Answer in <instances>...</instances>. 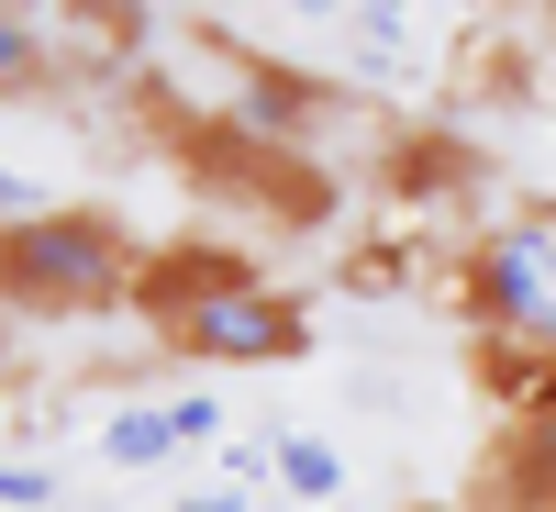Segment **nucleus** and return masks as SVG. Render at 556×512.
<instances>
[{
	"instance_id": "nucleus-6",
	"label": "nucleus",
	"mask_w": 556,
	"mask_h": 512,
	"mask_svg": "<svg viewBox=\"0 0 556 512\" xmlns=\"http://www.w3.org/2000/svg\"><path fill=\"white\" fill-rule=\"evenodd\" d=\"M101 457H112V469H167V457H178V435H167V401H134V412H112V424H101Z\"/></svg>"
},
{
	"instance_id": "nucleus-9",
	"label": "nucleus",
	"mask_w": 556,
	"mask_h": 512,
	"mask_svg": "<svg viewBox=\"0 0 556 512\" xmlns=\"http://www.w3.org/2000/svg\"><path fill=\"white\" fill-rule=\"evenodd\" d=\"M401 23H412V0H356V57L401 67Z\"/></svg>"
},
{
	"instance_id": "nucleus-8",
	"label": "nucleus",
	"mask_w": 556,
	"mask_h": 512,
	"mask_svg": "<svg viewBox=\"0 0 556 512\" xmlns=\"http://www.w3.org/2000/svg\"><path fill=\"white\" fill-rule=\"evenodd\" d=\"M456 178H468V157H456L445 134H412V146L390 157V190H456Z\"/></svg>"
},
{
	"instance_id": "nucleus-13",
	"label": "nucleus",
	"mask_w": 556,
	"mask_h": 512,
	"mask_svg": "<svg viewBox=\"0 0 556 512\" xmlns=\"http://www.w3.org/2000/svg\"><path fill=\"white\" fill-rule=\"evenodd\" d=\"M523 412L556 435V357H534V367H523Z\"/></svg>"
},
{
	"instance_id": "nucleus-16",
	"label": "nucleus",
	"mask_w": 556,
	"mask_h": 512,
	"mask_svg": "<svg viewBox=\"0 0 556 512\" xmlns=\"http://www.w3.org/2000/svg\"><path fill=\"white\" fill-rule=\"evenodd\" d=\"M290 12H301V23H345L356 0H290Z\"/></svg>"
},
{
	"instance_id": "nucleus-18",
	"label": "nucleus",
	"mask_w": 556,
	"mask_h": 512,
	"mask_svg": "<svg viewBox=\"0 0 556 512\" xmlns=\"http://www.w3.org/2000/svg\"><path fill=\"white\" fill-rule=\"evenodd\" d=\"M45 512H89V501H45Z\"/></svg>"
},
{
	"instance_id": "nucleus-7",
	"label": "nucleus",
	"mask_w": 556,
	"mask_h": 512,
	"mask_svg": "<svg viewBox=\"0 0 556 512\" xmlns=\"http://www.w3.org/2000/svg\"><path fill=\"white\" fill-rule=\"evenodd\" d=\"M278 490H290V501H334L345 490V457L323 435H278Z\"/></svg>"
},
{
	"instance_id": "nucleus-10",
	"label": "nucleus",
	"mask_w": 556,
	"mask_h": 512,
	"mask_svg": "<svg viewBox=\"0 0 556 512\" xmlns=\"http://www.w3.org/2000/svg\"><path fill=\"white\" fill-rule=\"evenodd\" d=\"M223 424H235V412H223L212 390H178V401H167V435H178V446H223Z\"/></svg>"
},
{
	"instance_id": "nucleus-5",
	"label": "nucleus",
	"mask_w": 556,
	"mask_h": 512,
	"mask_svg": "<svg viewBox=\"0 0 556 512\" xmlns=\"http://www.w3.org/2000/svg\"><path fill=\"white\" fill-rule=\"evenodd\" d=\"M56 78V45H45V12L34 0H0V101H34Z\"/></svg>"
},
{
	"instance_id": "nucleus-12",
	"label": "nucleus",
	"mask_w": 556,
	"mask_h": 512,
	"mask_svg": "<svg viewBox=\"0 0 556 512\" xmlns=\"http://www.w3.org/2000/svg\"><path fill=\"white\" fill-rule=\"evenodd\" d=\"M401 278H412V246H367L345 267V290H401Z\"/></svg>"
},
{
	"instance_id": "nucleus-4",
	"label": "nucleus",
	"mask_w": 556,
	"mask_h": 512,
	"mask_svg": "<svg viewBox=\"0 0 556 512\" xmlns=\"http://www.w3.org/2000/svg\"><path fill=\"white\" fill-rule=\"evenodd\" d=\"M323 112H334V89H323V78H290V67H235L223 134H235V146H301Z\"/></svg>"
},
{
	"instance_id": "nucleus-17",
	"label": "nucleus",
	"mask_w": 556,
	"mask_h": 512,
	"mask_svg": "<svg viewBox=\"0 0 556 512\" xmlns=\"http://www.w3.org/2000/svg\"><path fill=\"white\" fill-rule=\"evenodd\" d=\"M412 512H468V501H412Z\"/></svg>"
},
{
	"instance_id": "nucleus-14",
	"label": "nucleus",
	"mask_w": 556,
	"mask_h": 512,
	"mask_svg": "<svg viewBox=\"0 0 556 512\" xmlns=\"http://www.w3.org/2000/svg\"><path fill=\"white\" fill-rule=\"evenodd\" d=\"M45 201H56V190H34V178L0 167V223H23V212H45Z\"/></svg>"
},
{
	"instance_id": "nucleus-11",
	"label": "nucleus",
	"mask_w": 556,
	"mask_h": 512,
	"mask_svg": "<svg viewBox=\"0 0 556 512\" xmlns=\"http://www.w3.org/2000/svg\"><path fill=\"white\" fill-rule=\"evenodd\" d=\"M56 501V469H34V457H0V512H45Z\"/></svg>"
},
{
	"instance_id": "nucleus-2",
	"label": "nucleus",
	"mask_w": 556,
	"mask_h": 512,
	"mask_svg": "<svg viewBox=\"0 0 556 512\" xmlns=\"http://www.w3.org/2000/svg\"><path fill=\"white\" fill-rule=\"evenodd\" d=\"M134 235L89 201H45L23 223H0V301L34 323H78V312H123L134 301Z\"/></svg>"
},
{
	"instance_id": "nucleus-1",
	"label": "nucleus",
	"mask_w": 556,
	"mask_h": 512,
	"mask_svg": "<svg viewBox=\"0 0 556 512\" xmlns=\"http://www.w3.org/2000/svg\"><path fill=\"white\" fill-rule=\"evenodd\" d=\"M134 301H146V323L190 367H290V357H312V312L290 290H267L235 246H167V257H146L134 267Z\"/></svg>"
},
{
	"instance_id": "nucleus-15",
	"label": "nucleus",
	"mask_w": 556,
	"mask_h": 512,
	"mask_svg": "<svg viewBox=\"0 0 556 512\" xmlns=\"http://www.w3.org/2000/svg\"><path fill=\"white\" fill-rule=\"evenodd\" d=\"M178 512H256V501H245V490H190Z\"/></svg>"
},
{
	"instance_id": "nucleus-3",
	"label": "nucleus",
	"mask_w": 556,
	"mask_h": 512,
	"mask_svg": "<svg viewBox=\"0 0 556 512\" xmlns=\"http://www.w3.org/2000/svg\"><path fill=\"white\" fill-rule=\"evenodd\" d=\"M468 323L490 379H523L534 357H556V212H513L468 246Z\"/></svg>"
}]
</instances>
